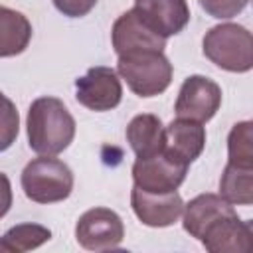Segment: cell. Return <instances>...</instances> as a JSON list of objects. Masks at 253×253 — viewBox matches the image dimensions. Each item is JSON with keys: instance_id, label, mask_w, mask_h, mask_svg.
<instances>
[{"instance_id": "cell-8", "label": "cell", "mask_w": 253, "mask_h": 253, "mask_svg": "<svg viewBox=\"0 0 253 253\" xmlns=\"http://www.w3.org/2000/svg\"><path fill=\"white\" fill-rule=\"evenodd\" d=\"M219 105H221V87L204 75H190L188 79H184L178 91L174 111L176 117L208 123L219 111Z\"/></svg>"}, {"instance_id": "cell-2", "label": "cell", "mask_w": 253, "mask_h": 253, "mask_svg": "<svg viewBox=\"0 0 253 253\" xmlns=\"http://www.w3.org/2000/svg\"><path fill=\"white\" fill-rule=\"evenodd\" d=\"M117 73L126 81L128 89L138 97H154L164 93L172 83V63L160 49H136L121 53Z\"/></svg>"}, {"instance_id": "cell-18", "label": "cell", "mask_w": 253, "mask_h": 253, "mask_svg": "<svg viewBox=\"0 0 253 253\" xmlns=\"http://www.w3.org/2000/svg\"><path fill=\"white\" fill-rule=\"evenodd\" d=\"M51 239V231L40 223H20L0 237V251H30Z\"/></svg>"}, {"instance_id": "cell-23", "label": "cell", "mask_w": 253, "mask_h": 253, "mask_svg": "<svg viewBox=\"0 0 253 253\" xmlns=\"http://www.w3.org/2000/svg\"><path fill=\"white\" fill-rule=\"evenodd\" d=\"M12 208V184L10 178L0 172V219L10 211Z\"/></svg>"}, {"instance_id": "cell-22", "label": "cell", "mask_w": 253, "mask_h": 253, "mask_svg": "<svg viewBox=\"0 0 253 253\" xmlns=\"http://www.w3.org/2000/svg\"><path fill=\"white\" fill-rule=\"evenodd\" d=\"M53 2V6L63 14V16H67V18H81V16H87L93 8H95V4H97V0H51Z\"/></svg>"}, {"instance_id": "cell-10", "label": "cell", "mask_w": 253, "mask_h": 253, "mask_svg": "<svg viewBox=\"0 0 253 253\" xmlns=\"http://www.w3.org/2000/svg\"><path fill=\"white\" fill-rule=\"evenodd\" d=\"M111 42L115 47V53H128L136 49H160L164 51L166 40L158 36L138 14L136 10H126L123 12L111 30Z\"/></svg>"}, {"instance_id": "cell-12", "label": "cell", "mask_w": 253, "mask_h": 253, "mask_svg": "<svg viewBox=\"0 0 253 253\" xmlns=\"http://www.w3.org/2000/svg\"><path fill=\"white\" fill-rule=\"evenodd\" d=\"M134 10L164 40L180 34L190 22L186 0H134Z\"/></svg>"}, {"instance_id": "cell-19", "label": "cell", "mask_w": 253, "mask_h": 253, "mask_svg": "<svg viewBox=\"0 0 253 253\" xmlns=\"http://www.w3.org/2000/svg\"><path fill=\"white\" fill-rule=\"evenodd\" d=\"M227 156L231 164L253 168V123H235L227 136Z\"/></svg>"}, {"instance_id": "cell-7", "label": "cell", "mask_w": 253, "mask_h": 253, "mask_svg": "<svg viewBox=\"0 0 253 253\" xmlns=\"http://www.w3.org/2000/svg\"><path fill=\"white\" fill-rule=\"evenodd\" d=\"M75 99L89 111L103 113L115 109L123 99L119 73L111 67H91L83 77L75 79Z\"/></svg>"}, {"instance_id": "cell-14", "label": "cell", "mask_w": 253, "mask_h": 253, "mask_svg": "<svg viewBox=\"0 0 253 253\" xmlns=\"http://www.w3.org/2000/svg\"><path fill=\"white\" fill-rule=\"evenodd\" d=\"M233 206L229 202H225L221 196L217 194H200L196 196L194 200H190L188 204H184V210H182V215H184V229L200 239L204 229L215 221L217 217L221 215H227V213H233Z\"/></svg>"}, {"instance_id": "cell-16", "label": "cell", "mask_w": 253, "mask_h": 253, "mask_svg": "<svg viewBox=\"0 0 253 253\" xmlns=\"http://www.w3.org/2000/svg\"><path fill=\"white\" fill-rule=\"evenodd\" d=\"M32 40L30 20L8 6H0V57L20 55Z\"/></svg>"}, {"instance_id": "cell-9", "label": "cell", "mask_w": 253, "mask_h": 253, "mask_svg": "<svg viewBox=\"0 0 253 253\" xmlns=\"http://www.w3.org/2000/svg\"><path fill=\"white\" fill-rule=\"evenodd\" d=\"M251 223L233 211L211 221L200 241L210 253H247L251 251Z\"/></svg>"}, {"instance_id": "cell-13", "label": "cell", "mask_w": 253, "mask_h": 253, "mask_svg": "<svg viewBox=\"0 0 253 253\" xmlns=\"http://www.w3.org/2000/svg\"><path fill=\"white\" fill-rule=\"evenodd\" d=\"M166 128V144L164 148L170 150L174 156L192 164L206 146V128L204 123L190 121V119H174Z\"/></svg>"}, {"instance_id": "cell-3", "label": "cell", "mask_w": 253, "mask_h": 253, "mask_svg": "<svg viewBox=\"0 0 253 253\" xmlns=\"http://www.w3.org/2000/svg\"><path fill=\"white\" fill-rule=\"evenodd\" d=\"M202 49L219 69L247 73L253 67V38L245 26L227 22L210 28L204 36Z\"/></svg>"}, {"instance_id": "cell-1", "label": "cell", "mask_w": 253, "mask_h": 253, "mask_svg": "<svg viewBox=\"0 0 253 253\" xmlns=\"http://www.w3.org/2000/svg\"><path fill=\"white\" fill-rule=\"evenodd\" d=\"M26 128L34 152L55 156L73 142L75 119L57 97H38L28 109Z\"/></svg>"}, {"instance_id": "cell-15", "label": "cell", "mask_w": 253, "mask_h": 253, "mask_svg": "<svg viewBox=\"0 0 253 253\" xmlns=\"http://www.w3.org/2000/svg\"><path fill=\"white\" fill-rule=\"evenodd\" d=\"M126 142L130 144L136 158L156 154L166 144V128L162 121L152 113L136 115L126 125Z\"/></svg>"}, {"instance_id": "cell-5", "label": "cell", "mask_w": 253, "mask_h": 253, "mask_svg": "<svg viewBox=\"0 0 253 253\" xmlns=\"http://www.w3.org/2000/svg\"><path fill=\"white\" fill-rule=\"evenodd\" d=\"M188 166L184 160L162 148L156 154L136 158L132 164V182L136 188L150 194H166L178 190L186 180Z\"/></svg>"}, {"instance_id": "cell-11", "label": "cell", "mask_w": 253, "mask_h": 253, "mask_svg": "<svg viewBox=\"0 0 253 253\" xmlns=\"http://www.w3.org/2000/svg\"><path fill=\"white\" fill-rule=\"evenodd\" d=\"M130 206L134 215L148 227H168L178 221L184 210V202L176 190L166 194H150L136 186H132L130 192Z\"/></svg>"}, {"instance_id": "cell-20", "label": "cell", "mask_w": 253, "mask_h": 253, "mask_svg": "<svg viewBox=\"0 0 253 253\" xmlns=\"http://www.w3.org/2000/svg\"><path fill=\"white\" fill-rule=\"evenodd\" d=\"M18 130H20V117L16 105L6 95L0 93V152L8 150L16 142Z\"/></svg>"}, {"instance_id": "cell-4", "label": "cell", "mask_w": 253, "mask_h": 253, "mask_svg": "<svg viewBox=\"0 0 253 253\" xmlns=\"http://www.w3.org/2000/svg\"><path fill=\"white\" fill-rule=\"evenodd\" d=\"M22 190L36 204H55L69 198L73 190V172L59 158L42 154L26 164L22 172Z\"/></svg>"}, {"instance_id": "cell-6", "label": "cell", "mask_w": 253, "mask_h": 253, "mask_svg": "<svg viewBox=\"0 0 253 253\" xmlns=\"http://www.w3.org/2000/svg\"><path fill=\"white\" fill-rule=\"evenodd\" d=\"M125 237V225L117 211L109 208L87 210L75 225V239L83 249L107 251L121 245Z\"/></svg>"}, {"instance_id": "cell-21", "label": "cell", "mask_w": 253, "mask_h": 253, "mask_svg": "<svg viewBox=\"0 0 253 253\" xmlns=\"http://www.w3.org/2000/svg\"><path fill=\"white\" fill-rule=\"evenodd\" d=\"M247 4L249 0H200V6L211 18H217V20H229L237 16Z\"/></svg>"}, {"instance_id": "cell-17", "label": "cell", "mask_w": 253, "mask_h": 253, "mask_svg": "<svg viewBox=\"0 0 253 253\" xmlns=\"http://www.w3.org/2000/svg\"><path fill=\"white\" fill-rule=\"evenodd\" d=\"M219 196L231 206L253 204V168L227 162L219 178Z\"/></svg>"}]
</instances>
